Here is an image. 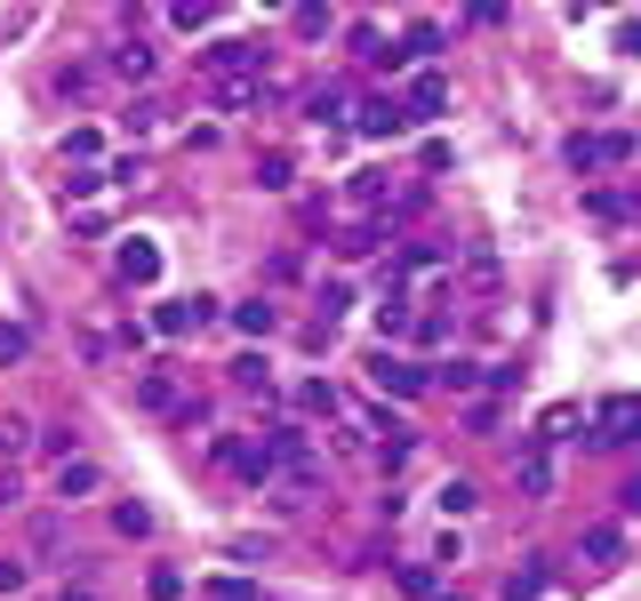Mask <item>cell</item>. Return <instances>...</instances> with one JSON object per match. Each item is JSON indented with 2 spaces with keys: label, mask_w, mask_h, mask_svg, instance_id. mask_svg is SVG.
<instances>
[{
  "label": "cell",
  "mask_w": 641,
  "mask_h": 601,
  "mask_svg": "<svg viewBox=\"0 0 641 601\" xmlns=\"http://www.w3.org/2000/svg\"><path fill=\"white\" fill-rule=\"evenodd\" d=\"M442 265H449L442 241H410V249H401V273H442Z\"/></svg>",
  "instance_id": "obj_20"
},
{
  "label": "cell",
  "mask_w": 641,
  "mask_h": 601,
  "mask_svg": "<svg viewBox=\"0 0 641 601\" xmlns=\"http://www.w3.org/2000/svg\"><path fill=\"white\" fill-rule=\"evenodd\" d=\"M578 561H586V570H618V561H626V529L618 521H586L578 529Z\"/></svg>",
  "instance_id": "obj_8"
},
{
  "label": "cell",
  "mask_w": 641,
  "mask_h": 601,
  "mask_svg": "<svg viewBox=\"0 0 641 601\" xmlns=\"http://www.w3.org/2000/svg\"><path fill=\"white\" fill-rule=\"evenodd\" d=\"M433 385H449V393H482V385H489V361H465V353H449L442 370H433Z\"/></svg>",
  "instance_id": "obj_11"
},
{
  "label": "cell",
  "mask_w": 641,
  "mask_h": 601,
  "mask_svg": "<svg viewBox=\"0 0 641 601\" xmlns=\"http://www.w3.org/2000/svg\"><path fill=\"white\" fill-rule=\"evenodd\" d=\"M401 56H442V24H410V41H401Z\"/></svg>",
  "instance_id": "obj_31"
},
{
  "label": "cell",
  "mask_w": 641,
  "mask_h": 601,
  "mask_svg": "<svg viewBox=\"0 0 641 601\" xmlns=\"http://www.w3.org/2000/svg\"><path fill=\"white\" fill-rule=\"evenodd\" d=\"M353 313V281H321V321H345Z\"/></svg>",
  "instance_id": "obj_28"
},
{
  "label": "cell",
  "mask_w": 641,
  "mask_h": 601,
  "mask_svg": "<svg viewBox=\"0 0 641 601\" xmlns=\"http://www.w3.org/2000/svg\"><path fill=\"white\" fill-rule=\"evenodd\" d=\"M297 410H306V417H337V385L329 377H306V385H297Z\"/></svg>",
  "instance_id": "obj_19"
},
{
  "label": "cell",
  "mask_w": 641,
  "mask_h": 601,
  "mask_svg": "<svg viewBox=\"0 0 641 601\" xmlns=\"http://www.w3.org/2000/svg\"><path fill=\"white\" fill-rule=\"evenodd\" d=\"M618 49H626V56H641V17H626V24H618Z\"/></svg>",
  "instance_id": "obj_38"
},
{
  "label": "cell",
  "mask_w": 641,
  "mask_h": 601,
  "mask_svg": "<svg viewBox=\"0 0 641 601\" xmlns=\"http://www.w3.org/2000/svg\"><path fill=\"white\" fill-rule=\"evenodd\" d=\"M433 497H442V514H449V521H465V514L482 506V481H465V474H449V481L433 489Z\"/></svg>",
  "instance_id": "obj_17"
},
{
  "label": "cell",
  "mask_w": 641,
  "mask_h": 601,
  "mask_svg": "<svg viewBox=\"0 0 641 601\" xmlns=\"http://www.w3.org/2000/svg\"><path fill=\"white\" fill-rule=\"evenodd\" d=\"M385 241H393L385 225H345V232H337V257H345V265H361V257H378Z\"/></svg>",
  "instance_id": "obj_12"
},
{
  "label": "cell",
  "mask_w": 641,
  "mask_h": 601,
  "mask_svg": "<svg viewBox=\"0 0 641 601\" xmlns=\"http://www.w3.org/2000/svg\"><path fill=\"white\" fill-rule=\"evenodd\" d=\"M593 442L601 449H618V442H641V393H610L593 410Z\"/></svg>",
  "instance_id": "obj_3"
},
{
  "label": "cell",
  "mask_w": 641,
  "mask_h": 601,
  "mask_svg": "<svg viewBox=\"0 0 641 601\" xmlns=\"http://www.w3.org/2000/svg\"><path fill=\"white\" fill-rule=\"evenodd\" d=\"M217 457L232 465V481H249V489H265V481H273V449H249V442H232V433H217Z\"/></svg>",
  "instance_id": "obj_7"
},
{
  "label": "cell",
  "mask_w": 641,
  "mask_h": 601,
  "mask_svg": "<svg viewBox=\"0 0 641 601\" xmlns=\"http://www.w3.org/2000/svg\"><path fill=\"white\" fill-rule=\"evenodd\" d=\"M200 601H265L249 578H209V586H200Z\"/></svg>",
  "instance_id": "obj_27"
},
{
  "label": "cell",
  "mask_w": 641,
  "mask_h": 601,
  "mask_svg": "<svg viewBox=\"0 0 641 601\" xmlns=\"http://www.w3.org/2000/svg\"><path fill=\"white\" fill-rule=\"evenodd\" d=\"M137 410H153V417H168V410H185V393H177V377H168V370H145V377H137Z\"/></svg>",
  "instance_id": "obj_10"
},
{
  "label": "cell",
  "mask_w": 641,
  "mask_h": 601,
  "mask_svg": "<svg viewBox=\"0 0 641 601\" xmlns=\"http://www.w3.org/2000/svg\"><path fill=\"white\" fill-rule=\"evenodd\" d=\"M257 185H265V193H289V185H297L289 153H265V160H257Z\"/></svg>",
  "instance_id": "obj_24"
},
{
  "label": "cell",
  "mask_w": 641,
  "mask_h": 601,
  "mask_svg": "<svg viewBox=\"0 0 641 601\" xmlns=\"http://www.w3.org/2000/svg\"><path fill=\"white\" fill-rule=\"evenodd\" d=\"M153 64H161V56H153L145 41H121V49L105 56V73H121V81H153Z\"/></svg>",
  "instance_id": "obj_14"
},
{
  "label": "cell",
  "mask_w": 641,
  "mask_h": 601,
  "mask_svg": "<svg viewBox=\"0 0 641 601\" xmlns=\"http://www.w3.org/2000/svg\"><path fill=\"white\" fill-rule=\"evenodd\" d=\"M209 96H217V113H249V105H265V81H209Z\"/></svg>",
  "instance_id": "obj_16"
},
{
  "label": "cell",
  "mask_w": 641,
  "mask_h": 601,
  "mask_svg": "<svg viewBox=\"0 0 641 601\" xmlns=\"http://www.w3.org/2000/svg\"><path fill=\"white\" fill-rule=\"evenodd\" d=\"M289 24L306 32V41H329V32H337V17H329V9H313V0H306V9H289Z\"/></svg>",
  "instance_id": "obj_26"
},
{
  "label": "cell",
  "mask_w": 641,
  "mask_h": 601,
  "mask_svg": "<svg viewBox=\"0 0 641 601\" xmlns=\"http://www.w3.org/2000/svg\"><path fill=\"white\" fill-rule=\"evenodd\" d=\"M401 593H417V601H433V570H417V561H401Z\"/></svg>",
  "instance_id": "obj_35"
},
{
  "label": "cell",
  "mask_w": 641,
  "mask_h": 601,
  "mask_svg": "<svg viewBox=\"0 0 641 601\" xmlns=\"http://www.w3.org/2000/svg\"><path fill=\"white\" fill-rule=\"evenodd\" d=\"M537 593H546V561H521V570H514V586H505V601H537Z\"/></svg>",
  "instance_id": "obj_22"
},
{
  "label": "cell",
  "mask_w": 641,
  "mask_h": 601,
  "mask_svg": "<svg viewBox=\"0 0 641 601\" xmlns=\"http://www.w3.org/2000/svg\"><path fill=\"white\" fill-rule=\"evenodd\" d=\"M56 601H96V593H89V586H64V593H56Z\"/></svg>",
  "instance_id": "obj_40"
},
{
  "label": "cell",
  "mask_w": 641,
  "mask_h": 601,
  "mask_svg": "<svg viewBox=\"0 0 641 601\" xmlns=\"http://www.w3.org/2000/svg\"><path fill=\"white\" fill-rule=\"evenodd\" d=\"M465 281H474V289H497V257H489V249H465Z\"/></svg>",
  "instance_id": "obj_33"
},
{
  "label": "cell",
  "mask_w": 641,
  "mask_h": 601,
  "mask_svg": "<svg viewBox=\"0 0 641 601\" xmlns=\"http://www.w3.org/2000/svg\"><path fill=\"white\" fill-rule=\"evenodd\" d=\"M514 489L529 497V506H546V497H554V442H537V433L521 442V457H514Z\"/></svg>",
  "instance_id": "obj_5"
},
{
  "label": "cell",
  "mask_w": 641,
  "mask_h": 601,
  "mask_svg": "<svg viewBox=\"0 0 641 601\" xmlns=\"http://www.w3.org/2000/svg\"><path fill=\"white\" fill-rule=\"evenodd\" d=\"M433 601H465V593H433Z\"/></svg>",
  "instance_id": "obj_41"
},
{
  "label": "cell",
  "mask_w": 641,
  "mask_h": 601,
  "mask_svg": "<svg viewBox=\"0 0 641 601\" xmlns=\"http://www.w3.org/2000/svg\"><path fill=\"white\" fill-rule=\"evenodd\" d=\"M24 442H32V417H17V410H0V449H9V457H24Z\"/></svg>",
  "instance_id": "obj_29"
},
{
  "label": "cell",
  "mask_w": 641,
  "mask_h": 601,
  "mask_svg": "<svg viewBox=\"0 0 641 601\" xmlns=\"http://www.w3.org/2000/svg\"><path fill=\"white\" fill-rule=\"evenodd\" d=\"M232 385H241V393H273V370H265V353H241V361H232Z\"/></svg>",
  "instance_id": "obj_21"
},
{
  "label": "cell",
  "mask_w": 641,
  "mask_h": 601,
  "mask_svg": "<svg viewBox=\"0 0 641 601\" xmlns=\"http://www.w3.org/2000/svg\"><path fill=\"white\" fill-rule=\"evenodd\" d=\"M569 425H578V401H554V410H546V425H537V442H561Z\"/></svg>",
  "instance_id": "obj_30"
},
{
  "label": "cell",
  "mask_w": 641,
  "mask_h": 601,
  "mask_svg": "<svg viewBox=\"0 0 641 601\" xmlns=\"http://www.w3.org/2000/svg\"><path fill=\"white\" fill-rule=\"evenodd\" d=\"M200 73H209V81H265V41H217V49H200Z\"/></svg>",
  "instance_id": "obj_1"
},
{
  "label": "cell",
  "mask_w": 641,
  "mask_h": 601,
  "mask_svg": "<svg viewBox=\"0 0 641 601\" xmlns=\"http://www.w3.org/2000/svg\"><path fill=\"white\" fill-rule=\"evenodd\" d=\"M217 9H209V0H177V9H168V24H177V32H200V24H209Z\"/></svg>",
  "instance_id": "obj_32"
},
{
  "label": "cell",
  "mask_w": 641,
  "mask_h": 601,
  "mask_svg": "<svg viewBox=\"0 0 641 601\" xmlns=\"http://www.w3.org/2000/svg\"><path fill=\"white\" fill-rule=\"evenodd\" d=\"M225 321H232V329H241V338H273V329H281V313H273V305H265V297H249V305H232Z\"/></svg>",
  "instance_id": "obj_15"
},
{
  "label": "cell",
  "mask_w": 641,
  "mask_h": 601,
  "mask_svg": "<svg viewBox=\"0 0 641 601\" xmlns=\"http://www.w3.org/2000/svg\"><path fill=\"white\" fill-rule=\"evenodd\" d=\"M32 353V338H24V329H9V321H0V361H24Z\"/></svg>",
  "instance_id": "obj_36"
},
{
  "label": "cell",
  "mask_w": 641,
  "mask_h": 601,
  "mask_svg": "<svg viewBox=\"0 0 641 601\" xmlns=\"http://www.w3.org/2000/svg\"><path fill=\"white\" fill-rule=\"evenodd\" d=\"M128 128H137V137H153V128H161V105H153V96H145V105H128Z\"/></svg>",
  "instance_id": "obj_37"
},
{
  "label": "cell",
  "mask_w": 641,
  "mask_h": 601,
  "mask_svg": "<svg viewBox=\"0 0 641 601\" xmlns=\"http://www.w3.org/2000/svg\"><path fill=\"white\" fill-rule=\"evenodd\" d=\"M96 481H105V474H96L89 457H73V465H56V497H64V506H81V497H96Z\"/></svg>",
  "instance_id": "obj_13"
},
{
  "label": "cell",
  "mask_w": 641,
  "mask_h": 601,
  "mask_svg": "<svg viewBox=\"0 0 641 601\" xmlns=\"http://www.w3.org/2000/svg\"><path fill=\"white\" fill-rule=\"evenodd\" d=\"M353 128H361V137H378V145H393V137H410V113H401V96L385 89V96H361Z\"/></svg>",
  "instance_id": "obj_6"
},
{
  "label": "cell",
  "mask_w": 641,
  "mask_h": 601,
  "mask_svg": "<svg viewBox=\"0 0 641 601\" xmlns=\"http://www.w3.org/2000/svg\"><path fill=\"white\" fill-rule=\"evenodd\" d=\"M145 593H153V601H185V570H153Z\"/></svg>",
  "instance_id": "obj_34"
},
{
  "label": "cell",
  "mask_w": 641,
  "mask_h": 601,
  "mask_svg": "<svg viewBox=\"0 0 641 601\" xmlns=\"http://www.w3.org/2000/svg\"><path fill=\"white\" fill-rule=\"evenodd\" d=\"M0 593H24V561H0Z\"/></svg>",
  "instance_id": "obj_39"
},
{
  "label": "cell",
  "mask_w": 641,
  "mask_h": 601,
  "mask_svg": "<svg viewBox=\"0 0 641 601\" xmlns=\"http://www.w3.org/2000/svg\"><path fill=\"white\" fill-rule=\"evenodd\" d=\"M153 329H161V338H193V329H200V321H193V297H185V305H161Z\"/></svg>",
  "instance_id": "obj_25"
},
{
  "label": "cell",
  "mask_w": 641,
  "mask_h": 601,
  "mask_svg": "<svg viewBox=\"0 0 641 601\" xmlns=\"http://www.w3.org/2000/svg\"><path fill=\"white\" fill-rule=\"evenodd\" d=\"M105 185H113L105 169H64V177H56V200H96Z\"/></svg>",
  "instance_id": "obj_18"
},
{
  "label": "cell",
  "mask_w": 641,
  "mask_h": 601,
  "mask_svg": "<svg viewBox=\"0 0 641 601\" xmlns=\"http://www.w3.org/2000/svg\"><path fill=\"white\" fill-rule=\"evenodd\" d=\"M401 113H410V128H433V121L449 113V81L433 73V64H425V73H410V89H401Z\"/></svg>",
  "instance_id": "obj_4"
},
{
  "label": "cell",
  "mask_w": 641,
  "mask_h": 601,
  "mask_svg": "<svg viewBox=\"0 0 641 601\" xmlns=\"http://www.w3.org/2000/svg\"><path fill=\"white\" fill-rule=\"evenodd\" d=\"M113 265H121V281H128V289H153V281H161V249H153V241H137V232L121 241V257H113Z\"/></svg>",
  "instance_id": "obj_9"
},
{
  "label": "cell",
  "mask_w": 641,
  "mask_h": 601,
  "mask_svg": "<svg viewBox=\"0 0 641 601\" xmlns=\"http://www.w3.org/2000/svg\"><path fill=\"white\" fill-rule=\"evenodd\" d=\"M113 529H121V538H153V506H137V497L113 506Z\"/></svg>",
  "instance_id": "obj_23"
},
{
  "label": "cell",
  "mask_w": 641,
  "mask_h": 601,
  "mask_svg": "<svg viewBox=\"0 0 641 601\" xmlns=\"http://www.w3.org/2000/svg\"><path fill=\"white\" fill-rule=\"evenodd\" d=\"M369 385H378V393H401V401H417L425 385H433V370H425V361H401V353H369Z\"/></svg>",
  "instance_id": "obj_2"
}]
</instances>
